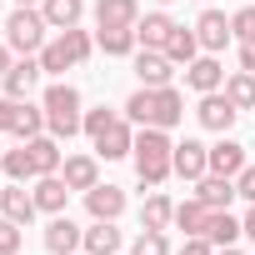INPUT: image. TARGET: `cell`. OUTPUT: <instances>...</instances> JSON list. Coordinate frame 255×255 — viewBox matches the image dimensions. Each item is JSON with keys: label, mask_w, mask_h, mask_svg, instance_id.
Here are the masks:
<instances>
[{"label": "cell", "mask_w": 255, "mask_h": 255, "mask_svg": "<svg viewBox=\"0 0 255 255\" xmlns=\"http://www.w3.org/2000/svg\"><path fill=\"white\" fill-rule=\"evenodd\" d=\"M135 175H140V185H165L170 175H175V165H170V155H175V145H170V135L160 130V125H145V130L135 135Z\"/></svg>", "instance_id": "6da1fadb"}, {"label": "cell", "mask_w": 255, "mask_h": 255, "mask_svg": "<svg viewBox=\"0 0 255 255\" xmlns=\"http://www.w3.org/2000/svg\"><path fill=\"white\" fill-rule=\"evenodd\" d=\"M45 130L55 140H70L75 130H85V115H80V90L75 85H50L45 90Z\"/></svg>", "instance_id": "7a4b0ae2"}, {"label": "cell", "mask_w": 255, "mask_h": 255, "mask_svg": "<svg viewBox=\"0 0 255 255\" xmlns=\"http://www.w3.org/2000/svg\"><path fill=\"white\" fill-rule=\"evenodd\" d=\"M45 15L35 10V5H15L10 10V20H5V45L10 50H20V55H35V50H45Z\"/></svg>", "instance_id": "3957f363"}, {"label": "cell", "mask_w": 255, "mask_h": 255, "mask_svg": "<svg viewBox=\"0 0 255 255\" xmlns=\"http://www.w3.org/2000/svg\"><path fill=\"white\" fill-rule=\"evenodd\" d=\"M80 245H85V230H80V225L60 210V215L45 225V250H50V255H75Z\"/></svg>", "instance_id": "277c9868"}, {"label": "cell", "mask_w": 255, "mask_h": 255, "mask_svg": "<svg viewBox=\"0 0 255 255\" xmlns=\"http://www.w3.org/2000/svg\"><path fill=\"white\" fill-rule=\"evenodd\" d=\"M35 190H25L20 180H10V185H0V215H10L15 225H30L35 220Z\"/></svg>", "instance_id": "5b68a950"}, {"label": "cell", "mask_w": 255, "mask_h": 255, "mask_svg": "<svg viewBox=\"0 0 255 255\" xmlns=\"http://www.w3.org/2000/svg\"><path fill=\"white\" fill-rule=\"evenodd\" d=\"M195 115H200V125H205V130H215V135H225L230 130V125H235V105L220 95V90H210V95H200V105H195Z\"/></svg>", "instance_id": "8992f818"}, {"label": "cell", "mask_w": 255, "mask_h": 255, "mask_svg": "<svg viewBox=\"0 0 255 255\" xmlns=\"http://www.w3.org/2000/svg\"><path fill=\"white\" fill-rule=\"evenodd\" d=\"M95 150H100L105 160H125V155L135 150V135H130V120H120V115H115V120L105 125V130L95 135Z\"/></svg>", "instance_id": "52a82bcc"}, {"label": "cell", "mask_w": 255, "mask_h": 255, "mask_svg": "<svg viewBox=\"0 0 255 255\" xmlns=\"http://www.w3.org/2000/svg\"><path fill=\"white\" fill-rule=\"evenodd\" d=\"M195 35H200V50H205V55H215V50H225V45L235 40L230 15H220V10H205V15L195 20Z\"/></svg>", "instance_id": "ba28073f"}, {"label": "cell", "mask_w": 255, "mask_h": 255, "mask_svg": "<svg viewBox=\"0 0 255 255\" xmlns=\"http://www.w3.org/2000/svg\"><path fill=\"white\" fill-rule=\"evenodd\" d=\"M170 165H175V175H180V180H200V175H210V145L185 140V145H175Z\"/></svg>", "instance_id": "9c48e42d"}, {"label": "cell", "mask_w": 255, "mask_h": 255, "mask_svg": "<svg viewBox=\"0 0 255 255\" xmlns=\"http://www.w3.org/2000/svg\"><path fill=\"white\" fill-rule=\"evenodd\" d=\"M40 75H45V70H40V60H35V55H25V60H15L5 75H0V85H5V95H10V100H25V95L35 90V80H40Z\"/></svg>", "instance_id": "30bf717a"}, {"label": "cell", "mask_w": 255, "mask_h": 255, "mask_svg": "<svg viewBox=\"0 0 255 255\" xmlns=\"http://www.w3.org/2000/svg\"><path fill=\"white\" fill-rule=\"evenodd\" d=\"M180 120H185V100H180V90H175V85H160V90L150 95V125L170 130V125H180Z\"/></svg>", "instance_id": "8fae6325"}, {"label": "cell", "mask_w": 255, "mask_h": 255, "mask_svg": "<svg viewBox=\"0 0 255 255\" xmlns=\"http://www.w3.org/2000/svg\"><path fill=\"white\" fill-rule=\"evenodd\" d=\"M135 75H140V85L160 90V85H170V75H175V60H170L165 50H140V55H135Z\"/></svg>", "instance_id": "7c38bea8"}, {"label": "cell", "mask_w": 255, "mask_h": 255, "mask_svg": "<svg viewBox=\"0 0 255 255\" xmlns=\"http://www.w3.org/2000/svg\"><path fill=\"white\" fill-rule=\"evenodd\" d=\"M170 30H175V20H170L165 10H150V15L135 20V40H140V50H165Z\"/></svg>", "instance_id": "4fadbf2b"}, {"label": "cell", "mask_w": 255, "mask_h": 255, "mask_svg": "<svg viewBox=\"0 0 255 255\" xmlns=\"http://www.w3.org/2000/svg\"><path fill=\"white\" fill-rule=\"evenodd\" d=\"M185 85H190V90H200V95L220 90V85H225V70H220V60H215V55H195V60L185 65Z\"/></svg>", "instance_id": "5bb4252c"}, {"label": "cell", "mask_w": 255, "mask_h": 255, "mask_svg": "<svg viewBox=\"0 0 255 255\" xmlns=\"http://www.w3.org/2000/svg\"><path fill=\"white\" fill-rule=\"evenodd\" d=\"M85 210H90V220H115L125 210V190L120 185H95V190H85Z\"/></svg>", "instance_id": "9a60e30c"}, {"label": "cell", "mask_w": 255, "mask_h": 255, "mask_svg": "<svg viewBox=\"0 0 255 255\" xmlns=\"http://www.w3.org/2000/svg\"><path fill=\"white\" fill-rule=\"evenodd\" d=\"M240 170H245V145H240V140L225 135L220 145H210V175H230V180H235Z\"/></svg>", "instance_id": "2e32d148"}, {"label": "cell", "mask_w": 255, "mask_h": 255, "mask_svg": "<svg viewBox=\"0 0 255 255\" xmlns=\"http://www.w3.org/2000/svg\"><path fill=\"white\" fill-rule=\"evenodd\" d=\"M195 185H200V190H195V195H200V200H205V205H210V210H230V200H235V195H240V190H235V180H230V175H200V180H195Z\"/></svg>", "instance_id": "e0dca14e"}, {"label": "cell", "mask_w": 255, "mask_h": 255, "mask_svg": "<svg viewBox=\"0 0 255 255\" xmlns=\"http://www.w3.org/2000/svg\"><path fill=\"white\" fill-rule=\"evenodd\" d=\"M65 200H70L65 175H35V205H40V210L60 215V210H65Z\"/></svg>", "instance_id": "ac0fdd59"}, {"label": "cell", "mask_w": 255, "mask_h": 255, "mask_svg": "<svg viewBox=\"0 0 255 255\" xmlns=\"http://www.w3.org/2000/svg\"><path fill=\"white\" fill-rule=\"evenodd\" d=\"M40 15H45L50 30H70L85 15V0H40Z\"/></svg>", "instance_id": "d6986e66"}, {"label": "cell", "mask_w": 255, "mask_h": 255, "mask_svg": "<svg viewBox=\"0 0 255 255\" xmlns=\"http://www.w3.org/2000/svg\"><path fill=\"white\" fill-rule=\"evenodd\" d=\"M140 0H95V25H135Z\"/></svg>", "instance_id": "ffe728a7"}, {"label": "cell", "mask_w": 255, "mask_h": 255, "mask_svg": "<svg viewBox=\"0 0 255 255\" xmlns=\"http://www.w3.org/2000/svg\"><path fill=\"white\" fill-rule=\"evenodd\" d=\"M25 145H30V160H35V175H55V170H60L65 150H60V140H55V135H35V140H25Z\"/></svg>", "instance_id": "44dd1931"}, {"label": "cell", "mask_w": 255, "mask_h": 255, "mask_svg": "<svg viewBox=\"0 0 255 255\" xmlns=\"http://www.w3.org/2000/svg\"><path fill=\"white\" fill-rule=\"evenodd\" d=\"M210 215H215V210H210L200 195H190L185 205H175V225H180L185 235H205V230H210Z\"/></svg>", "instance_id": "7402d4cb"}, {"label": "cell", "mask_w": 255, "mask_h": 255, "mask_svg": "<svg viewBox=\"0 0 255 255\" xmlns=\"http://www.w3.org/2000/svg\"><path fill=\"white\" fill-rule=\"evenodd\" d=\"M65 185H70V190H95V185H100L95 155H70V160H65Z\"/></svg>", "instance_id": "603a6c76"}, {"label": "cell", "mask_w": 255, "mask_h": 255, "mask_svg": "<svg viewBox=\"0 0 255 255\" xmlns=\"http://www.w3.org/2000/svg\"><path fill=\"white\" fill-rule=\"evenodd\" d=\"M85 255H120V230L115 220H95L85 230Z\"/></svg>", "instance_id": "cb8c5ba5"}, {"label": "cell", "mask_w": 255, "mask_h": 255, "mask_svg": "<svg viewBox=\"0 0 255 255\" xmlns=\"http://www.w3.org/2000/svg\"><path fill=\"white\" fill-rule=\"evenodd\" d=\"M95 45H100L105 55H130V50H135L140 40H135V25H100Z\"/></svg>", "instance_id": "d4e9b609"}, {"label": "cell", "mask_w": 255, "mask_h": 255, "mask_svg": "<svg viewBox=\"0 0 255 255\" xmlns=\"http://www.w3.org/2000/svg\"><path fill=\"white\" fill-rule=\"evenodd\" d=\"M170 225H175L170 195H150V200L140 205V230H170Z\"/></svg>", "instance_id": "484cf974"}, {"label": "cell", "mask_w": 255, "mask_h": 255, "mask_svg": "<svg viewBox=\"0 0 255 255\" xmlns=\"http://www.w3.org/2000/svg\"><path fill=\"white\" fill-rule=\"evenodd\" d=\"M240 235H245V225H240V220H235L230 210H215V215H210V230H205V240H210L215 250H225V245H235Z\"/></svg>", "instance_id": "4316f807"}, {"label": "cell", "mask_w": 255, "mask_h": 255, "mask_svg": "<svg viewBox=\"0 0 255 255\" xmlns=\"http://www.w3.org/2000/svg\"><path fill=\"white\" fill-rule=\"evenodd\" d=\"M165 55H170L175 65H190V60L200 55V35H195V30H185V25H175V30H170V40H165Z\"/></svg>", "instance_id": "83f0119b"}, {"label": "cell", "mask_w": 255, "mask_h": 255, "mask_svg": "<svg viewBox=\"0 0 255 255\" xmlns=\"http://www.w3.org/2000/svg\"><path fill=\"white\" fill-rule=\"evenodd\" d=\"M225 100H230L235 110H255V75H250V70L230 75V80H225Z\"/></svg>", "instance_id": "f1b7e54d"}, {"label": "cell", "mask_w": 255, "mask_h": 255, "mask_svg": "<svg viewBox=\"0 0 255 255\" xmlns=\"http://www.w3.org/2000/svg\"><path fill=\"white\" fill-rule=\"evenodd\" d=\"M0 165H5V175L20 180V185L35 180V160H30V145H25V140H20V150H5V155H0Z\"/></svg>", "instance_id": "f546056e"}, {"label": "cell", "mask_w": 255, "mask_h": 255, "mask_svg": "<svg viewBox=\"0 0 255 255\" xmlns=\"http://www.w3.org/2000/svg\"><path fill=\"white\" fill-rule=\"evenodd\" d=\"M70 65H75V55H70L65 35H60V40H50V45L40 50V70H45V75H60V70H70Z\"/></svg>", "instance_id": "4dcf8cb0"}, {"label": "cell", "mask_w": 255, "mask_h": 255, "mask_svg": "<svg viewBox=\"0 0 255 255\" xmlns=\"http://www.w3.org/2000/svg\"><path fill=\"white\" fill-rule=\"evenodd\" d=\"M15 135H20V140H35V135H45V105L35 110V105H25V100H20V120H15Z\"/></svg>", "instance_id": "1f68e13d"}, {"label": "cell", "mask_w": 255, "mask_h": 255, "mask_svg": "<svg viewBox=\"0 0 255 255\" xmlns=\"http://www.w3.org/2000/svg\"><path fill=\"white\" fill-rule=\"evenodd\" d=\"M130 255H170L165 230H140V235H135V245H130Z\"/></svg>", "instance_id": "d6a6232c"}, {"label": "cell", "mask_w": 255, "mask_h": 255, "mask_svg": "<svg viewBox=\"0 0 255 255\" xmlns=\"http://www.w3.org/2000/svg\"><path fill=\"white\" fill-rule=\"evenodd\" d=\"M65 35V45H70V55H75V65L80 60H90V50H95V40H90V30H80V25H70V30H60Z\"/></svg>", "instance_id": "836d02e7"}, {"label": "cell", "mask_w": 255, "mask_h": 255, "mask_svg": "<svg viewBox=\"0 0 255 255\" xmlns=\"http://www.w3.org/2000/svg\"><path fill=\"white\" fill-rule=\"evenodd\" d=\"M230 30H235V40H240V45H245V40H255V5L235 10V15H230Z\"/></svg>", "instance_id": "e575fe53"}, {"label": "cell", "mask_w": 255, "mask_h": 255, "mask_svg": "<svg viewBox=\"0 0 255 255\" xmlns=\"http://www.w3.org/2000/svg\"><path fill=\"white\" fill-rule=\"evenodd\" d=\"M20 250V225L10 215H0V255H15Z\"/></svg>", "instance_id": "d590c367"}, {"label": "cell", "mask_w": 255, "mask_h": 255, "mask_svg": "<svg viewBox=\"0 0 255 255\" xmlns=\"http://www.w3.org/2000/svg\"><path fill=\"white\" fill-rule=\"evenodd\" d=\"M110 120H115V110H105V105H100V110H85V135L95 140V135L105 130V125H110Z\"/></svg>", "instance_id": "8d00e7d4"}, {"label": "cell", "mask_w": 255, "mask_h": 255, "mask_svg": "<svg viewBox=\"0 0 255 255\" xmlns=\"http://www.w3.org/2000/svg\"><path fill=\"white\" fill-rule=\"evenodd\" d=\"M15 120H20V100L0 95V135H5V130H15Z\"/></svg>", "instance_id": "74e56055"}, {"label": "cell", "mask_w": 255, "mask_h": 255, "mask_svg": "<svg viewBox=\"0 0 255 255\" xmlns=\"http://www.w3.org/2000/svg\"><path fill=\"white\" fill-rule=\"evenodd\" d=\"M175 255H215V245H210L205 235H185V245H180Z\"/></svg>", "instance_id": "f35d334b"}, {"label": "cell", "mask_w": 255, "mask_h": 255, "mask_svg": "<svg viewBox=\"0 0 255 255\" xmlns=\"http://www.w3.org/2000/svg\"><path fill=\"white\" fill-rule=\"evenodd\" d=\"M235 190H240V195H245V200L255 205V165H245V170L235 175Z\"/></svg>", "instance_id": "ab89813d"}, {"label": "cell", "mask_w": 255, "mask_h": 255, "mask_svg": "<svg viewBox=\"0 0 255 255\" xmlns=\"http://www.w3.org/2000/svg\"><path fill=\"white\" fill-rule=\"evenodd\" d=\"M240 70H250V75H255V40H245V45H240Z\"/></svg>", "instance_id": "60d3db41"}, {"label": "cell", "mask_w": 255, "mask_h": 255, "mask_svg": "<svg viewBox=\"0 0 255 255\" xmlns=\"http://www.w3.org/2000/svg\"><path fill=\"white\" fill-rule=\"evenodd\" d=\"M10 65H15V60H10V45H5V40H0V75H5Z\"/></svg>", "instance_id": "b9f144b4"}, {"label": "cell", "mask_w": 255, "mask_h": 255, "mask_svg": "<svg viewBox=\"0 0 255 255\" xmlns=\"http://www.w3.org/2000/svg\"><path fill=\"white\" fill-rule=\"evenodd\" d=\"M240 225H245V235H250V240H255V205H250V215H245V220H240Z\"/></svg>", "instance_id": "7bdbcfd3"}, {"label": "cell", "mask_w": 255, "mask_h": 255, "mask_svg": "<svg viewBox=\"0 0 255 255\" xmlns=\"http://www.w3.org/2000/svg\"><path fill=\"white\" fill-rule=\"evenodd\" d=\"M215 255H240V250H235V245H225V250H215Z\"/></svg>", "instance_id": "ee69618b"}, {"label": "cell", "mask_w": 255, "mask_h": 255, "mask_svg": "<svg viewBox=\"0 0 255 255\" xmlns=\"http://www.w3.org/2000/svg\"><path fill=\"white\" fill-rule=\"evenodd\" d=\"M15 5H40V0H15Z\"/></svg>", "instance_id": "f6af8a7d"}, {"label": "cell", "mask_w": 255, "mask_h": 255, "mask_svg": "<svg viewBox=\"0 0 255 255\" xmlns=\"http://www.w3.org/2000/svg\"><path fill=\"white\" fill-rule=\"evenodd\" d=\"M160 5H170V0H160Z\"/></svg>", "instance_id": "bcb514c9"}, {"label": "cell", "mask_w": 255, "mask_h": 255, "mask_svg": "<svg viewBox=\"0 0 255 255\" xmlns=\"http://www.w3.org/2000/svg\"><path fill=\"white\" fill-rule=\"evenodd\" d=\"M0 155H5V150H0Z\"/></svg>", "instance_id": "7dc6e473"}]
</instances>
